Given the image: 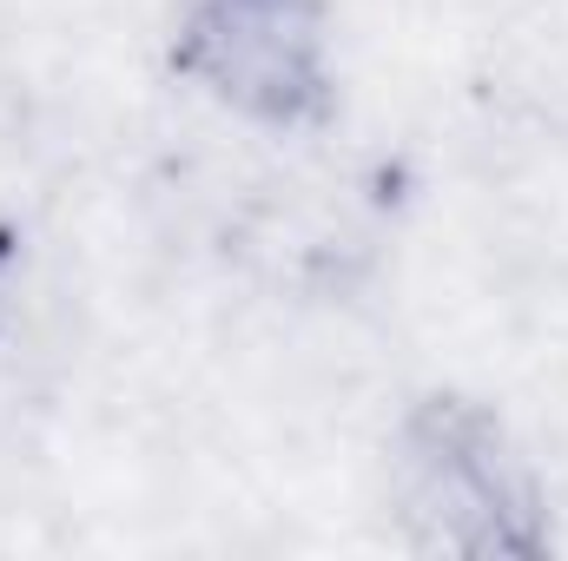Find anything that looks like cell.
<instances>
[{
	"instance_id": "1",
	"label": "cell",
	"mask_w": 568,
	"mask_h": 561,
	"mask_svg": "<svg viewBox=\"0 0 568 561\" xmlns=\"http://www.w3.org/2000/svg\"><path fill=\"white\" fill-rule=\"evenodd\" d=\"M384 509L417 555L536 561L556 549L549 489L503 422L469 390H424L384 442Z\"/></svg>"
},
{
	"instance_id": "2",
	"label": "cell",
	"mask_w": 568,
	"mask_h": 561,
	"mask_svg": "<svg viewBox=\"0 0 568 561\" xmlns=\"http://www.w3.org/2000/svg\"><path fill=\"white\" fill-rule=\"evenodd\" d=\"M165 73L225 120L311 140L337 120V13L331 0H179Z\"/></svg>"
}]
</instances>
